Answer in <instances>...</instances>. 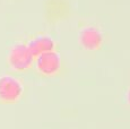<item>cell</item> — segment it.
<instances>
[{
	"mask_svg": "<svg viewBox=\"0 0 130 129\" xmlns=\"http://www.w3.org/2000/svg\"><path fill=\"white\" fill-rule=\"evenodd\" d=\"M80 43L87 50H95L97 49L102 43V34L96 27L89 26L84 28L80 32Z\"/></svg>",
	"mask_w": 130,
	"mask_h": 129,
	"instance_id": "4",
	"label": "cell"
},
{
	"mask_svg": "<svg viewBox=\"0 0 130 129\" xmlns=\"http://www.w3.org/2000/svg\"><path fill=\"white\" fill-rule=\"evenodd\" d=\"M34 57L31 53L27 44L18 43L10 49L8 56V62L12 69L17 71H25L33 64Z\"/></svg>",
	"mask_w": 130,
	"mask_h": 129,
	"instance_id": "2",
	"label": "cell"
},
{
	"mask_svg": "<svg viewBox=\"0 0 130 129\" xmlns=\"http://www.w3.org/2000/svg\"><path fill=\"white\" fill-rule=\"evenodd\" d=\"M60 57L57 52L49 51L36 57V68L43 75H53L60 68Z\"/></svg>",
	"mask_w": 130,
	"mask_h": 129,
	"instance_id": "3",
	"label": "cell"
},
{
	"mask_svg": "<svg viewBox=\"0 0 130 129\" xmlns=\"http://www.w3.org/2000/svg\"><path fill=\"white\" fill-rule=\"evenodd\" d=\"M27 48L29 49V51L33 54L34 58H36L37 56H40L42 53L53 51L54 42L49 36L42 35V36H37V38L31 40L28 42V44H27Z\"/></svg>",
	"mask_w": 130,
	"mask_h": 129,
	"instance_id": "5",
	"label": "cell"
},
{
	"mask_svg": "<svg viewBox=\"0 0 130 129\" xmlns=\"http://www.w3.org/2000/svg\"><path fill=\"white\" fill-rule=\"evenodd\" d=\"M128 103L130 104V88L128 90Z\"/></svg>",
	"mask_w": 130,
	"mask_h": 129,
	"instance_id": "6",
	"label": "cell"
},
{
	"mask_svg": "<svg viewBox=\"0 0 130 129\" xmlns=\"http://www.w3.org/2000/svg\"><path fill=\"white\" fill-rule=\"evenodd\" d=\"M23 85L16 77L4 75L0 77V102L15 103L23 94Z\"/></svg>",
	"mask_w": 130,
	"mask_h": 129,
	"instance_id": "1",
	"label": "cell"
}]
</instances>
